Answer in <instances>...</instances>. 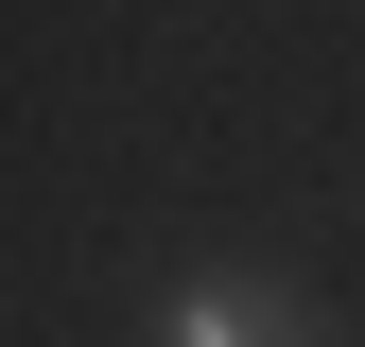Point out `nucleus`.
I'll use <instances>...</instances> for the list:
<instances>
[{"instance_id": "obj_1", "label": "nucleus", "mask_w": 365, "mask_h": 347, "mask_svg": "<svg viewBox=\"0 0 365 347\" xmlns=\"http://www.w3.org/2000/svg\"><path fill=\"white\" fill-rule=\"evenodd\" d=\"M140 347H348V330H331V295H313V278H279V260H209V278L157 295Z\"/></svg>"}]
</instances>
